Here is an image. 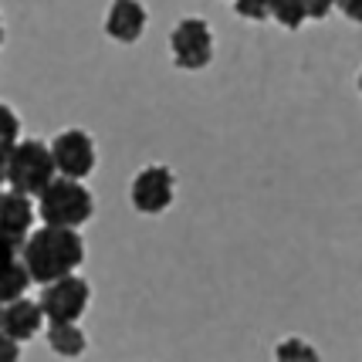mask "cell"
<instances>
[{
	"mask_svg": "<svg viewBox=\"0 0 362 362\" xmlns=\"http://www.w3.org/2000/svg\"><path fill=\"white\" fill-rule=\"evenodd\" d=\"M17 142H21V119L7 102H0V166H7Z\"/></svg>",
	"mask_w": 362,
	"mask_h": 362,
	"instance_id": "obj_14",
	"label": "cell"
},
{
	"mask_svg": "<svg viewBox=\"0 0 362 362\" xmlns=\"http://www.w3.org/2000/svg\"><path fill=\"white\" fill-rule=\"evenodd\" d=\"M332 14V4H308L305 0V17L308 21H322V17H329Z\"/></svg>",
	"mask_w": 362,
	"mask_h": 362,
	"instance_id": "obj_20",
	"label": "cell"
},
{
	"mask_svg": "<svg viewBox=\"0 0 362 362\" xmlns=\"http://www.w3.org/2000/svg\"><path fill=\"white\" fill-rule=\"evenodd\" d=\"M47 346L62 359H78L88 349V339H85L81 325H51L47 329Z\"/></svg>",
	"mask_w": 362,
	"mask_h": 362,
	"instance_id": "obj_11",
	"label": "cell"
},
{
	"mask_svg": "<svg viewBox=\"0 0 362 362\" xmlns=\"http://www.w3.org/2000/svg\"><path fill=\"white\" fill-rule=\"evenodd\" d=\"M0 318H4V305H0Z\"/></svg>",
	"mask_w": 362,
	"mask_h": 362,
	"instance_id": "obj_24",
	"label": "cell"
},
{
	"mask_svg": "<svg viewBox=\"0 0 362 362\" xmlns=\"http://www.w3.org/2000/svg\"><path fill=\"white\" fill-rule=\"evenodd\" d=\"M88 301H92L88 281L81 274H71V278H62V281L41 288L37 305H41L45 322H51V325H78V318L85 315Z\"/></svg>",
	"mask_w": 362,
	"mask_h": 362,
	"instance_id": "obj_4",
	"label": "cell"
},
{
	"mask_svg": "<svg viewBox=\"0 0 362 362\" xmlns=\"http://www.w3.org/2000/svg\"><path fill=\"white\" fill-rule=\"evenodd\" d=\"M0 45H4V24H0Z\"/></svg>",
	"mask_w": 362,
	"mask_h": 362,
	"instance_id": "obj_22",
	"label": "cell"
},
{
	"mask_svg": "<svg viewBox=\"0 0 362 362\" xmlns=\"http://www.w3.org/2000/svg\"><path fill=\"white\" fill-rule=\"evenodd\" d=\"M34 206H37V217L45 221V227H58V230H78L95 214V200L88 187H81L75 180H62V176L37 197Z\"/></svg>",
	"mask_w": 362,
	"mask_h": 362,
	"instance_id": "obj_2",
	"label": "cell"
},
{
	"mask_svg": "<svg viewBox=\"0 0 362 362\" xmlns=\"http://www.w3.org/2000/svg\"><path fill=\"white\" fill-rule=\"evenodd\" d=\"M34 217H37V206L31 197L14 193V189H4L0 193V230L11 234L14 240L24 244V237H31Z\"/></svg>",
	"mask_w": 362,
	"mask_h": 362,
	"instance_id": "obj_10",
	"label": "cell"
},
{
	"mask_svg": "<svg viewBox=\"0 0 362 362\" xmlns=\"http://www.w3.org/2000/svg\"><path fill=\"white\" fill-rule=\"evenodd\" d=\"M51 163L62 180H88L95 170V142L85 129H64L51 142Z\"/></svg>",
	"mask_w": 362,
	"mask_h": 362,
	"instance_id": "obj_6",
	"label": "cell"
},
{
	"mask_svg": "<svg viewBox=\"0 0 362 362\" xmlns=\"http://www.w3.org/2000/svg\"><path fill=\"white\" fill-rule=\"evenodd\" d=\"M359 95H362V71H359Z\"/></svg>",
	"mask_w": 362,
	"mask_h": 362,
	"instance_id": "obj_23",
	"label": "cell"
},
{
	"mask_svg": "<svg viewBox=\"0 0 362 362\" xmlns=\"http://www.w3.org/2000/svg\"><path fill=\"white\" fill-rule=\"evenodd\" d=\"M21 261H24V268L31 274V281L47 288V284L62 281V278L78 274L81 261H85V240H81L78 230L37 227L24 240Z\"/></svg>",
	"mask_w": 362,
	"mask_h": 362,
	"instance_id": "obj_1",
	"label": "cell"
},
{
	"mask_svg": "<svg viewBox=\"0 0 362 362\" xmlns=\"http://www.w3.org/2000/svg\"><path fill=\"white\" fill-rule=\"evenodd\" d=\"M31 274L24 268V261H17L14 268H7L0 274V305H14V301L28 298V288H31Z\"/></svg>",
	"mask_w": 362,
	"mask_h": 362,
	"instance_id": "obj_12",
	"label": "cell"
},
{
	"mask_svg": "<svg viewBox=\"0 0 362 362\" xmlns=\"http://www.w3.org/2000/svg\"><path fill=\"white\" fill-rule=\"evenodd\" d=\"M173 197H176V176L170 166H142L139 173L132 176V187H129V200L132 206L146 214V217H156L163 210L173 206Z\"/></svg>",
	"mask_w": 362,
	"mask_h": 362,
	"instance_id": "obj_7",
	"label": "cell"
},
{
	"mask_svg": "<svg viewBox=\"0 0 362 362\" xmlns=\"http://www.w3.org/2000/svg\"><path fill=\"white\" fill-rule=\"evenodd\" d=\"M146 31V7L136 0H115L105 14V34L119 45H136Z\"/></svg>",
	"mask_w": 362,
	"mask_h": 362,
	"instance_id": "obj_9",
	"label": "cell"
},
{
	"mask_svg": "<svg viewBox=\"0 0 362 362\" xmlns=\"http://www.w3.org/2000/svg\"><path fill=\"white\" fill-rule=\"evenodd\" d=\"M173 64L180 71H204L214 62V31L204 17H183L170 34Z\"/></svg>",
	"mask_w": 362,
	"mask_h": 362,
	"instance_id": "obj_5",
	"label": "cell"
},
{
	"mask_svg": "<svg viewBox=\"0 0 362 362\" xmlns=\"http://www.w3.org/2000/svg\"><path fill=\"white\" fill-rule=\"evenodd\" d=\"M268 7H271V17L281 28H288V31H298L301 24L308 21L305 17V0H278V4H268Z\"/></svg>",
	"mask_w": 362,
	"mask_h": 362,
	"instance_id": "obj_15",
	"label": "cell"
},
{
	"mask_svg": "<svg viewBox=\"0 0 362 362\" xmlns=\"http://www.w3.org/2000/svg\"><path fill=\"white\" fill-rule=\"evenodd\" d=\"M0 362H21V346L0 332Z\"/></svg>",
	"mask_w": 362,
	"mask_h": 362,
	"instance_id": "obj_18",
	"label": "cell"
},
{
	"mask_svg": "<svg viewBox=\"0 0 362 362\" xmlns=\"http://www.w3.org/2000/svg\"><path fill=\"white\" fill-rule=\"evenodd\" d=\"M45 325V315H41V305L31 298H21L14 305H4V318H0V332L17 342V346H24V342H31L34 335L41 332Z\"/></svg>",
	"mask_w": 362,
	"mask_h": 362,
	"instance_id": "obj_8",
	"label": "cell"
},
{
	"mask_svg": "<svg viewBox=\"0 0 362 362\" xmlns=\"http://www.w3.org/2000/svg\"><path fill=\"white\" fill-rule=\"evenodd\" d=\"M21 251H24V244L0 230V274H4L7 268H14L17 261H21Z\"/></svg>",
	"mask_w": 362,
	"mask_h": 362,
	"instance_id": "obj_16",
	"label": "cell"
},
{
	"mask_svg": "<svg viewBox=\"0 0 362 362\" xmlns=\"http://www.w3.org/2000/svg\"><path fill=\"white\" fill-rule=\"evenodd\" d=\"M4 187H7V173H4V166H0V193H4Z\"/></svg>",
	"mask_w": 362,
	"mask_h": 362,
	"instance_id": "obj_21",
	"label": "cell"
},
{
	"mask_svg": "<svg viewBox=\"0 0 362 362\" xmlns=\"http://www.w3.org/2000/svg\"><path fill=\"white\" fill-rule=\"evenodd\" d=\"M234 14L251 17V21H268L271 7H268V4H234Z\"/></svg>",
	"mask_w": 362,
	"mask_h": 362,
	"instance_id": "obj_17",
	"label": "cell"
},
{
	"mask_svg": "<svg viewBox=\"0 0 362 362\" xmlns=\"http://www.w3.org/2000/svg\"><path fill=\"white\" fill-rule=\"evenodd\" d=\"M274 362H322L318 349L308 342V339H298V335H288L274 346Z\"/></svg>",
	"mask_w": 362,
	"mask_h": 362,
	"instance_id": "obj_13",
	"label": "cell"
},
{
	"mask_svg": "<svg viewBox=\"0 0 362 362\" xmlns=\"http://www.w3.org/2000/svg\"><path fill=\"white\" fill-rule=\"evenodd\" d=\"M335 11H342L352 24H362V0H342V4H335Z\"/></svg>",
	"mask_w": 362,
	"mask_h": 362,
	"instance_id": "obj_19",
	"label": "cell"
},
{
	"mask_svg": "<svg viewBox=\"0 0 362 362\" xmlns=\"http://www.w3.org/2000/svg\"><path fill=\"white\" fill-rule=\"evenodd\" d=\"M4 173H7V187L14 189V193H24V197H41L54 180V163H51V146L41 139H21L14 146V153L7 159V166H4Z\"/></svg>",
	"mask_w": 362,
	"mask_h": 362,
	"instance_id": "obj_3",
	"label": "cell"
}]
</instances>
